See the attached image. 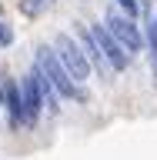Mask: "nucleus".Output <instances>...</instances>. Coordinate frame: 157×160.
I'll return each instance as SVG.
<instances>
[{
  "label": "nucleus",
  "mask_w": 157,
  "mask_h": 160,
  "mask_svg": "<svg viewBox=\"0 0 157 160\" xmlns=\"http://www.w3.org/2000/svg\"><path fill=\"white\" fill-rule=\"evenodd\" d=\"M74 37H77V43L84 47V53H87V60H90V70L97 73L104 83H110L114 80V67L107 63V57H104V50L97 47V40H94V33H90V27L87 23H74Z\"/></svg>",
  "instance_id": "nucleus-6"
},
{
  "label": "nucleus",
  "mask_w": 157,
  "mask_h": 160,
  "mask_svg": "<svg viewBox=\"0 0 157 160\" xmlns=\"http://www.w3.org/2000/svg\"><path fill=\"white\" fill-rule=\"evenodd\" d=\"M114 7H117L120 13H127L130 20L140 17V0H114Z\"/></svg>",
  "instance_id": "nucleus-10"
},
{
  "label": "nucleus",
  "mask_w": 157,
  "mask_h": 160,
  "mask_svg": "<svg viewBox=\"0 0 157 160\" xmlns=\"http://www.w3.org/2000/svg\"><path fill=\"white\" fill-rule=\"evenodd\" d=\"M90 33H94V40H97V47L104 50L107 63L114 67V73H124V70L130 67V53L120 47L117 40H114V33L104 27V20H94V23H90Z\"/></svg>",
  "instance_id": "nucleus-7"
},
{
  "label": "nucleus",
  "mask_w": 157,
  "mask_h": 160,
  "mask_svg": "<svg viewBox=\"0 0 157 160\" xmlns=\"http://www.w3.org/2000/svg\"><path fill=\"white\" fill-rule=\"evenodd\" d=\"M54 7H57V0H17V10H20L24 20H40Z\"/></svg>",
  "instance_id": "nucleus-8"
},
{
  "label": "nucleus",
  "mask_w": 157,
  "mask_h": 160,
  "mask_svg": "<svg viewBox=\"0 0 157 160\" xmlns=\"http://www.w3.org/2000/svg\"><path fill=\"white\" fill-rule=\"evenodd\" d=\"M13 43H17V30H13V23H10V20L0 17V50H10Z\"/></svg>",
  "instance_id": "nucleus-9"
},
{
  "label": "nucleus",
  "mask_w": 157,
  "mask_h": 160,
  "mask_svg": "<svg viewBox=\"0 0 157 160\" xmlns=\"http://www.w3.org/2000/svg\"><path fill=\"white\" fill-rule=\"evenodd\" d=\"M0 110L7 113V130L20 133L24 130V93H20V77L0 70Z\"/></svg>",
  "instance_id": "nucleus-4"
},
{
  "label": "nucleus",
  "mask_w": 157,
  "mask_h": 160,
  "mask_svg": "<svg viewBox=\"0 0 157 160\" xmlns=\"http://www.w3.org/2000/svg\"><path fill=\"white\" fill-rule=\"evenodd\" d=\"M50 47L57 50L60 63H64V70L74 77V83H87V80L94 77L90 60H87V53H84V47L77 43V37H74V33H67V30H57V33H54V40H50Z\"/></svg>",
  "instance_id": "nucleus-2"
},
{
  "label": "nucleus",
  "mask_w": 157,
  "mask_h": 160,
  "mask_svg": "<svg viewBox=\"0 0 157 160\" xmlns=\"http://www.w3.org/2000/svg\"><path fill=\"white\" fill-rule=\"evenodd\" d=\"M144 40H147V47H150V50H157V17H150V23H147V33H144Z\"/></svg>",
  "instance_id": "nucleus-11"
},
{
  "label": "nucleus",
  "mask_w": 157,
  "mask_h": 160,
  "mask_svg": "<svg viewBox=\"0 0 157 160\" xmlns=\"http://www.w3.org/2000/svg\"><path fill=\"white\" fill-rule=\"evenodd\" d=\"M104 27L114 33V40H117L120 47L127 50L130 57H134V53H140V50L147 47V40H144V30L137 27V20H130L127 13H120L114 3H107V10H104Z\"/></svg>",
  "instance_id": "nucleus-3"
},
{
  "label": "nucleus",
  "mask_w": 157,
  "mask_h": 160,
  "mask_svg": "<svg viewBox=\"0 0 157 160\" xmlns=\"http://www.w3.org/2000/svg\"><path fill=\"white\" fill-rule=\"evenodd\" d=\"M34 63L40 67V73L54 83V90L60 93V100H67V103H87V90H84V83H74V77H70L67 70H64V63H60L57 50L50 47L47 40H40L37 47H34Z\"/></svg>",
  "instance_id": "nucleus-1"
},
{
  "label": "nucleus",
  "mask_w": 157,
  "mask_h": 160,
  "mask_svg": "<svg viewBox=\"0 0 157 160\" xmlns=\"http://www.w3.org/2000/svg\"><path fill=\"white\" fill-rule=\"evenodd\" d=\"M150 77L157 80V50H150Z\"/></svg>",
  "instance_id": "nucleus-12"
},
{
  "label": "nucleus",
  "mask_w": 157,
  "mask_h": 160,
  "mask_svg": "<svg viewBox=\"0 0 157 160\" xmlns=\"http://www.w3.org/2000/svg\"><path fill=\"white\" fill-rule=\"evenodd\" d=\"M20 93H24V130H37L44 120V93H40L34 67H27V73H20Z\"/></svg>",
  "instance_id": "nucleus-5"
}]
</instances>
